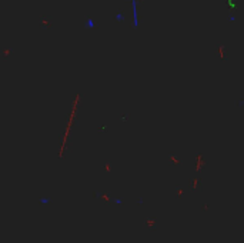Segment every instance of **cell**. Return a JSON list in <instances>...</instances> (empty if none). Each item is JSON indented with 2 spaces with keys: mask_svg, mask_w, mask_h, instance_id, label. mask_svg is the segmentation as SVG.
I'll return each mask as SVG.
<instances>
[{
  "mask_svg": "<svg viewBox=\"0 0 244 243\" xmlns=\"http://www.w3.org/2000/svg\"><path fill=\"white\" fill-rule=\"evenodd\" d=\"M42 23H43V24H46V26H50V24H52L50 22H49V20L46 19V17H42Z\"/></svg>",
  "mask_w": 244,
  "mask_h": 243,
  "instance_id": "1",
  "label": "cell"
},
{
  "mask_svg": "<svg viewBox=\"0 0 244 243\" xmlns=\"http://www.w3.org/2000/svg\"><path fill=\"white\" fill-rule=\"evenodd\" d=\"M10 53H12V49H5V50H3V55H5V56H7Z\"/></svg>",
  "mask_w": 244,
  "mask_h": 243,
  "instance_id": "2",
  "label": "cell"
},
{
  "mask_svg": "<svg viewBox=\"0 0 244 243\" xmlns=\"http://www.w3.org/2000/svg\"><path fill=\"white\" fill-rule=\"evenodd\" d=\"M116 19H117V20H123L124 17H123V14H122V13H117V14H116Z\"/></svg>",
  "mask_w": 244,
  "mask_h": 243,
  "instance_id": "3",
  "label": "cell"
},
{
  "mask_svg": "<svg viewBox=\"0 0 244 243\" xmlns=\"http://www.w3.org/2000/svg\"><path fill=\"white\" fill-rule=\"evenodd\" d=\"M87 24H89V26H94V22L91 19H87Z\"/></svg>",
  "mask_w": 244,
  "mask_h": 243,
  "instance_id": "4",
  "label": "cell"
}]
</instances>
